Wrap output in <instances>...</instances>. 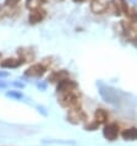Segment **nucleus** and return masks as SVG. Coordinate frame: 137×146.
<instances>
[{"label":"nucleus","mask_w":137,"mask_h":146,"mask_svg":"<svg viewBox=\"0 0 137 146\" xmlns=\"http://www.w3.org/2000/svg\"><path fill=\"white\" fill-rule=\"evenodd\" d=\"M68 78V74L65 71V70H61V71H55L53 72L49 78H48V81H50V82H60V81L65 80Z\"/></svg>","instance_id":"obj_9"},{"label":"nucleus","mask_w":137,"mask_h":146,"mask_svg":"<svg viewBox=\"0 0 137 146\" xmlns=\"http://www.w3.org/2000/svg\"><path fill=\"white\" fill-rule=\"evenodd\" d=\"M6 86V84L5 82H3V81H0V88H4Z\"/></svg>","instance_id":"obj_17"},{"label":"nucleus","mask_w":137,"mask_h":146,"mask_svg":"<svg viewBox=\"0 0 137 146\" xmlns=\"http://www.w3.org/2000/svg\"><path fill=\"white\" fill-rule=\"evenodd\" d=\"M113 5V10H114L115 15H120L121 13L128 15V6H127V3L125 0H113L111 3Z\"/></svg>","instance_id":"obj_5"},{"label":"nucleus","mask_w":137,"mask_h":146,"mask_svg":"<svg viewBox=\"0 0 137 146\" xmlns=\"http://www.w3.org/2000/svg\"><path fill=\"white\" fill-rule=\"evenodd\" d=\"M60 104L68 109H77L80 107V100H78V97L72 92L65 93V95L60 98Z\"/></svg>","instance_id":"obj_1"},{"label":"nucleus","mask_w":137,"mask_h":146,"mask_svg":"<svg viewBox=\"0 0 137 146\" xmlns=\"http://www.w3.org/2000/svg\"><path fill=\"white\" fill-rule=\"evenodd\" d=\"M118 134H119V128L116 124H108L103 130L104 137L108 140H110V141L115 140L116 137H118Z\"/></svg>","instance_id":"obj_4"},{"label":"nucleus","mask_w":137,"mask_h":146,"mask_svg":"<svg viewBox=\"0 0 137 146\" xmlns=\"http://www.w3.org/2000/svg\"><path fill=\"white\" fill-rule=\"evenodd\" d=\"M14 85H15V86H18V87H23V84H18V82H15Z\"/></svg>","instance_id":"obj_18"},{"label":"nucleus","mask_w":137,"mask_h":146,"mask_svg":"<svg viewBox=\"0 0 137 146\" xmlns=\"http://www.w3.org/2000/svg\"><path fill=\"white\" fill-rule=\"evenodd\" d=\"M45 72V68L42 64H36V65L30 66L26 70V75L27 76H33V78H39Z\"/></svg>","instance_id":"obj_6"},{"label":"nucleus","mask_w":137,"mask_h":146,"mask_svg":"<svg viewBox=\"0 0 137 146\" xmlns=\"http://www.w3.org/2000/svg\"><path fill=\"white\" fill-rule=\"evenodd\" d=\"M20 3V0H5V5L10 7H15Z\"/></svg>","instance_id":"obj_15"},{"label":"nucleus","mask_w":137,"mask_h":146,"mask_svg":"<svg viewBox=\"0 0 137 146\" xmlns=\"http://www.w3.org/2000/svg\"><path fill=\"white\" fill-rule=\"evenodd\" d=\"M128 16L131 17L132 21L137 23V9L136 7H132L131 10H128Z\"/></svg>","instance_id":"obj_14"},{"label":"nucleus","mask_w":137,"mask_h":146,"mask_svg":"<svg viewBox=\"0 0 137 146\" xmlns=\"http://www.w3.org/2000/svg\"><path fill=\"white\" fill-rule=\"evenodd\" d=\"M123 137L125 140H136L137 139V129L136 128H130L123 131Z\"/></svg>","instance_id":"obj_12"},{"label":"nucleus","mask_w":137,"mask_h":146,"mask_svg":"<svg viewBox=\"0 0 137 146\" xmlns=\"http://www.w3.org/2000/svg\"><path fill=\"white\" fill-rule=\"evenodd\" d=\"M45 1H47V0H27L26 6H27V9H30L32 11H33V10H38Z\"/></svg>","instance_id":"obj_13"},{"label":"nucleus","mask_w":137,"mask_h":146,"mask_svg":"<svg viewBox=\"0 0 137 146\" xmlns=\"http://www.w3.org/2000/svg\"><path fill=\"white\" fill-rule=\"evenodd\" d=\"M22 63H23L22 59H13V58H10V59L3 60L0 65H1V68H17L20 65H22Z\"/></svg>","instance_id":"obj_10"},{"label":"nucleus","mask_w":137,"mask_h":146,"mask_svg":"<svg viewBox=\"0 0 137 146\" xmlns=\"http://www.w3.org/2000/svg\"><path fill=\"white\" fill-rule=\"evenodd\" d=\"M67 119L68 121L74 124H78L81 123L82 120H86V114L81 111V109H70L68 111V114H67Z\"/></svg>","instance_id":"obj_3"},{"label":"nucleus","mask_w":137,"mask_h":146,"mask_svg":"<svg viewBox=\"0 0 137 146\" xmlns=\"http://www.w3.org/2000/svg\"><path fill=\"white\" fill-rule=\"evenodd\" d=\"M75 88H77V84L72 80L65 79L58 84V88H56V90H58V92H60V93H70V92L74 91Z\"/></svg>","instance_id":"obj_2"},{"label":"nucleus","mask_w":137,"mask_h":146,"mask_svg":"<svg viewBox=\"0 0 137 146\" xmlns=\"http://www.w3.org/2000/svg\"><path fill=\"white\" fill-rule=\"evenodd\" d=\"M108 7V3L107 0H93L91 3V9L93 13L100 14L103 11H105V9Z\"/></svg>","instance_id":"obj_7"},{"label":"nucleus","mask_w":137,"mask_h":146,"mask_svg":"<svg viewBox=\"0 0 137 146\" xmlns=\"http://www.w3.org/2000/svg\"><path fill=\"white\" fill-rule=\"evenodd\" d=\"M75 3H82V1H84V0H74Z\"/></svg>","instance_id":"obj_19"},{"label":"nucleus","mask_w":137,"mask_h":146,"mask_svg":"<svg viewBox=\"0 0 137 146\" xmlns=\"http://www.w3.org/2000/svg\"><path fill=\"white\" fill-rule=\"evenodd\" d=\"M7 96L9 97H14V98H17V100H20V98H22V93L21 92H7Z\"/></svg>","instance_id":"obj_16"},{"label":"nucleus","mask_w":137,"mask_h":146,"mask_svg":"<svg viewBox=\"0 0 137 146\" xmlns=\"http://www.w3.org/2000/svg\"><path fill=\"white\" fill-rule=\"evenodd\" d=\"M44 17H45V11L44 10H33L30 15V22L31 23H38L44 20Z\"/></svg>","instance_id":"obj_8"},{"label":"nucleus","mask_w":137,"mask_h":146,"mask_svg":"<svg viewBox=\"0 0 137 146\" xmlns=\"http://www.w3.org/2000/svg\"><path fill=\"white\" fill-rule=\"evenodd\" d=\"M94 117H96V121L98 124H103L108 120V113L104 109H97Z\"/></svg>","instance_id":"obj_11"}]
</instances>
